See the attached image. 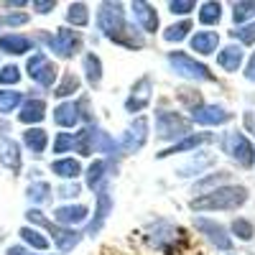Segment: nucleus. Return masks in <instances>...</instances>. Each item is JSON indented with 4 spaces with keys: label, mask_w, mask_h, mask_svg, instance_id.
Returning a JSON list of instances; mask_svg holds the SVG:
<instances>
[{
    "label": "nucleus",
    "mask_w": 255,
    "mask_h": 255,
    "mask_svg": "<svg viewBox=\"0 0 255 255\" xmlns=\"http://www.w3.org/2000/svg\"><path fill=\"white\" fill-rule=\"evenodd\" d=\"M49 171L61 181H74L77 176H82V163H79V158L64 156V158H54L49 163Z\"/></svg>",
    "instance_id": "26"
},
{
    "label": "nucleus",
    "mask_w": 255,
    "mask_h": 255,
    "mask_svg": "<svg viewBox=\"0 0 255 255\" xmlns=\"http://www.w3.org/2000/svg\"><path fill=\"white\" fill-rule=\"evenodd\" d=\"M82 72H84V79H87L90 90H97L102 84V59L95 54V51H87L82 56Z\"/></svg>",
    "instance_id": "27"
},
{
    "label": "nucleus",
    "mask_w": 255,
    "mask_h": 255,
    "mask_svg": "<svg viewBox=\"0 0 255 255\" xmlns=\"http://www.w3.org/2000/svg\"><path fill=\"white\" fill-rule=\"evenodd\" d=\"M79 194H82V184H77V181H64L61 186L54 189V197H59V199H77Z\"/></svg>",
    "instance_id": "42"
},
{
    "label": "nucleus",
    "mask_w": 255,
    "mask_h": 255,
    "mask_svg": "<svg viewBox=\"0 0 255 255\" xmlns=\"http://www.w3.org/2000/svg\"><path fill=\"white\" fill-rule=\"evenodd\" d=\"M250 199V191L243 184H225L209 194L194 197L189 202V209L202 215V212H238L240 207H245Z\"/></svg>",
    "instance_id": "2"
},
{
    "label": "nucleus",
    "mask_w": 255,
    "mask_h": 255,
    "mask_svg": "<svg viewBox=\"0 0 255 255\" xmlns=\"http://www.w3.org/2000/svg\"><path fill=\"white\" fill-rule=\"evenodd\" d=\"M230 238H238L243 243H250L255 238V225L248 217H235L230 222Z\"/></svg>",
    "instance_id": "36"
},
{
    "label": "nucleus",
    "mask_w": 255,
    "mask_h": 255,
    "mask_svg": "<svg viewBox=\"0 0 255 255\" xmlns=\"http://www.w3.org/2000/svg\"><path fill=\"white\" fill-rule=\"evenodd\" d=\"M23 100H26V95L20 90H3L0 87V115L8 118V115L18 113L20 105H23Z\"/></svg>",
    "instance_id": "32"
},
{
    "label": "nucleus",
    "mask_w": 255,
    "mask_h": 255,
    "mask_svg": "<svg viewBox=\"0 0 255 255\" xmlns=\"http://www.w3.org/2000/svg\"><path fill=\"white\" fill-rule=\"evenodd\" d=\"M215 163H217V158L212 156V153L197 151V153L189 156V161L184 166L176 168V176H181V179H186V176H204V171H207L209 166H215Z\"/></svg>",
    "instance_id": "22"
},
{
    "label": "nucleus",
    "mask_w": 255,
    "mask_h": 255,
    "mask_svg": "<svg viewBox=\"0 0 255 255\" xmlns=\"http://www.w3.org/2000/svg\"><path fill=\"white\" fill-rule=\"evenodd\" d=\"M18 235H20V243H23L26 248H33L36 253H46L51 248V240H49L46 232H41V230H36L31 225H23L18 230Z\"/></svg>",
    "instance_id": "28"
},
{
    "label": "nucleus",
    "mask_w": 255,
    "mask_h": 255,
    "mask_svg": "<svg viewBox=\"0 0 255 255\" xmlns=\"http://www.w3.org/2000/svg\"><path fill=\"white\" fill-rule=\"evenodd\" d=\"M26 74L28 79L41 90H54L56 87V79H59V67L49 59V54L44 49L33 51L26 59Z\"/></svg>",
    "instance_id": "8"
},
{
    "label": "nucleus",
    "mask_w": 255,
    "mask_h": 255,
    "mask_svg": "<svg viewBox=\"0 0 255 255\" xmlns=\"http://www.w3.org/2000/svg\"><path fill=\"white\" fill-rule=\"evenodd\" d=\"M189 46L191 51H197L199 56H209V54H217L220 51V33L217 31H197L189 36Z\"/></svg>",
    "instance_id": "23"
},
{
    "label": "nucleus",
    "mask_w": 255,
    "mask_h": 255,
    "mask_svg": "<svg viewBox=\"0 0 255 255\" xmlns=\"http://www.w3.org/2000/svg\"><path fill=\"white\" fill-rule=\"evenodd\" d=\"M113 174H115L113 163L108 158H97L87 166V171H84V184H87V189H92V191H100L102 186H108Z\"/></svg>",
    "instance_id": "20"
},
{
    "label": "nucleus",
    "mask_w": 255,
    "mask_h": 255,
    "mask_svg": "<svg viewBox=\"0 0 255 255\" xmlns=\"http://www.w3.org/2000/svg\"><path fill=\"white\" fill-rule=\"evenodd\" d=\"M72 151H74V133L59 130L54 135V143H51V153L56 158H64V153H72Z\"/></svg>",
    "instance_id": "39"
},
{
    "label": "nucleus",
    "mask_w": 255,
    "mask_h": 255,
    "mask_svg": "<svg viewBox=\"0 0 255 255\" xmlns=\"http://www.w3.org/2000/svg\"><path fill=\"white\" fill-rule=\"evenodd\" d=\"M38 255H49V253H38Z\"/></svg>",
    "instance_id": "47"
},
{
    "label": "nucleus",
    "mask_w": 255,
    "mask_h": 255,
    "mask_svg": "<svg viewBox=\"0 0 255 255\" xmlns=\"http://www.w3.org/2000/svg\"><path fill=\"white\" fill-rule=\"evenodd\" d=\"M5 255H31V253H28V248L23 243H18V245H8L5 248Z\"/></svg>",
    "instance_id": "46"
},
{
    "label": "nucleus",
    "mask_w": 255,
    "mask_h": 255,
    "mask_svg": "<svg viewBox=\"0 0 255 255\" xmlns=\"http://www.w3.org/2000/svg\"><path fill=\"white\" fill-rule=\"evenodd\" d=\"M31 20V15L26 10H3L0 13V31L8 28V31H15L20 26H26Z\"/></svg>",
    "instance_id": "37"
},
{
    "label": "nucleus",
    "mask_w": 255,
    "mask_h": 255,
    "mask_svg": "<svg viewBox=\"0 0 255 255\" xmlns=\"http://www.w3.org/2000/svg\"><path fill=\"white\" fill-rule=\"evenodd\" d=\"M31 51H38L33 36L20 31H3L0 33V54L5 56H26Z\"/></svg>",
    "instance_id": "14"
},
{
    "label": "nucleus",
    "mask_w": 255,
    "mask_h": 255,
    "mask_svg": "<svg viewBox=\"0 0 255 255\" xmlns=\"http://www.w3.org/2000/svg\"><path fill=\"white\" fill-rule=\"evenodd\" d=\"M194 227L199 230V235H204L217 250H225V253L232 250L230 230H227L225 225H220L217 220H212V217H194Z\"/></svg>",
    "instance_id": "12"
},
{
    "label": "nucleus",
    "mask_w": 255,
    "mask_h": 255,
    "mask_svg": "<svg viewBox=\"0 0 255 255\" xmlns=\"http://www.w3.org/2000/svg\"><path fill=\"white\" fill-rule=\"evenodd\" d=\"M54 222L61 225V227H72L77 230V225H84V222H90V207H84V204H61L54 209Z\"/></svg>",
    "instance_id": "19"
},
{
    "label": "nucleus",
    "mask_w": 255,
    "mask_h": 255,
    "mask_svg": "<svg viewBox=\"0 0 255 255\" xmlns=\"http://www.w3.org/2000/svg\"><path fill=\"white\" fill-rule=\"evenodd\" d=\"M168 10H171L174 15H189L191 10H197V3L194 0H171V3H168Z\"/></svg>",
    "instance_id": "43"
},
{
    "label": "nucleus",
    "mask_w": 255,
    "mask_h": 255,
    "mask_svg": "<svg viewBox=\"0 0 255 255\" xmlns=\"http://www.w3.org/2000/svg\"><path fill=\"white\" fill-rule=\"evenodd\" d=\"M243 61H245V51H243L240 44H227L217 54V67L227 74H235L243 67Z\"/></svg>",
    "instance_id": "25"
},
{
    "label": "nucleus",
    "mask_w": 255,
    "mask_h": 255,
    "mask_svg": "<svg viewBox=\"0 0 255 255\" xmlns=\"http://www.w3.org/2000/svg\"><path fill=\"white\" fill-rule=\"evenodd\" d=\"M97 28L108 41H113V44H118L123 49L138 51V49L145 46L143 33L133 23H128L123 3H100V8H97Z\"/></svg>",
    "instance_id": "1"
},
{
    "label": "nucleus",
    "mask_w": 255,
    "mask_h": 255,
    "mask_svg": "<svg viewBox=\"0 0 255 255\" xmlns=\"http://www.w3.org/2000/svg\"><path fill=\"white\" fill-rule=\"evenodd\" d=\"M197 15H199V23L202 26H217L222 20V3L217 0H207L197 8Z\"/></svg>",
    "instance_id": "34"
},
{
    "label": "nucleus",
    "mask_w": 255,
    "mask_h": 255,
    "mask_svg": "<svg viewBox=\"0 0 255 255\" xmlns=\"http://www.w3.org/2000/svg\"><path fill=\"white\" fill-rule=\"evenodd\" d=\"M230 36L235 38L240 46H253L255 44V20L253 23H245V26H238L235 31H230Z\"/></svg>",
    "instance_id": "41"
},
{
    "label": "nucleus",
    "mask_w": 255,
    "mask_h": 255,
    "mask_svg": "<svg viewBox=\"0 0 255 255\" xmlns=\"http://www.w3.org/2000/svg\"><path fill=\"white\" fill-rule=\"evenodd\" d=\"M20 145H23L33 158H38V156H44L46 148H49V133L44 128H26L23 135H20Z\"/></svg>",
    "instance_id": "24"
},
{
    "label": "nucleus",
    "mask_w": 255,
    "mask_h": 255,
    "mask_svg": "<svg viewBox=\"0 0 255 255\" xmlns=\"http://www.w3.org/2000/svg\"><path fill=\"white\" fill-rule=\"evenodd\" d=\"M145 240L163 255H179V250L186 245V230L168 220H153L145 227Z\"/></svg>",
    "instance_id": "3"
},
{
    "label": "nucleus",
    "mask_w": 255,
    "mask_h": 255,
    "mask_svg": "<svg viewBox=\"0 0 255 255\" xmlns=\"http://www.w3.org/2000/svg\"><path fill=\"white\" fill-rule=\"evenodd\" d=\"M20 79H23V72H20V67H15V64H5V67H0V87L3 90H15Z\"/></svg>",
    "instance_id": "40"
},
{
    "label": "nucleus",
    "mask_w": 255,
    "mask_h": 255,
    "mask_svg": "<svg viewBox=\"0 0 255 255\" xmlns=\"http://www.w3.org/2000/svg\"><path fill=\"white\" fill-rule=\"evenodd\" d=\"M64 18H67L69 28H87L90 26V5L87 3H69Z\"/></svg>",
    "instance_id": "31"
},
{
    "label": "nucleus",
    "mask_w": 255,
    "mask_h": 255,
    "mask_svg": "<svg viewBox=\"0 0 255 255\" xmlns=\"http://www.w3.org/2000/svg\"><path fill=\"white\" fill-rule=\"evenodd\" d=\"M156 138L158 140H168V143H176L186 135H191V118H184L176 110H163L158 108L156 115Z\"/></svg>",
    "instance_id": "6"
},
{
    "label": "nucleus",
    "mask_w": 255,
    "mask_h": 255,
    "mask_svg": "<svg viewBox=\"0 0 255 255\" xmlns=\"http://www.w3.org/2000/svg\"><path fill=\"white\" fill-rule=\"evenodd\" d=\"M51 197H54V189H51V184L44 181V179H36V181H31V184L26 186V199H28L36 209H38L41 204L51 202Z\"/></svg>",
    "instance_id": "30"
},
{
    "label": "nucleus",
    "mask_w": 255,
    "mask_h": 255,
    "mask_svg": "<svg viewBox=\"0 0 255 255\" xmlns=\"http://www.w3.org/2000/svg\"><path fill=\"white\" fill-rule=\"evenodd\" d=\"M166 64H168V69H171L176 77H181V79H189V82H215L217 77L209 72V67L207 64H202V61H197L191 54H186V51H168L166 54Z\"/></svg>",
    "instance_id": "5"
},
{
    "label": "nucleus",
    "mask_w": 255,
    "mask_h": 255,
    "mask_svg": "<svg viewBox=\"0 0 255 255\" xmlns=\"http://www.w3.org/2000/svg\"><path fill=\"white\" fill-rule=\"evenodd\" d=\"M130 18H133V26L140 33H156L158 31V13L151 3H145V0L130 3Z\"/></svg>",
    "instance_id": "17"
},
{
    "label": "nucleus",
    "mask_w": 255,
    "mask_h": 255,
    "mask_svg": "<svg viewBox=\"0 0 255 255\" xmlns=\"http://www.w3.org/2000/svg\"><path fill=\"white\" fill-rule=\"evenodd\" d=\"M232 20H235L238 26L253 23L255 20V0H240V3L232 5Z\"/></svg>",
    "instance_id": "38"
},
{
    "label": "nucleus",
    "mask_w": 255,
    "mask_h": 255,
    "mask_svg": "<svg viewBox=\"0 0 255 255\" xmlns=\"http://www.w3.org/2000/svg\"><path fill=\"white\" fill-rule=\"evenodd\" d=\"M79 87H82V79H79L74 72H64V74H61V79L56 82V87H54V97H59V100L64 102L67 97L77 95V92H79Z\"/></svg>",
    "instance_id": "33"
},
{
    "label": "nucleus",
    "mask_w": 255,
    "mask_h": 255,
    "mask_svg": "<svg viewBox=\"0 0 255 255\" xmlns=\"http://www.w3.org/2000/svg\"><path fill=\"white\" fill-rule=\"evenodd\" d=\"M220 148H222V153H227L240 168H245V171H250V168L255 166V145L245 133H240V130L222 133L220 135Z\"/></svg>",
    "instance_id": "7"
},
{
    "label": "nucleus",
    "mask_w": 255,
    "mask_h": 255,
    "mask_svg": "<svg viewBox=\"0 0 255 255\" xmlns=\"http://www.w3.org/2000/svg\"><path fill=\"white\" fill-rule=\"evenodd\" d=\"M31 8H33V13H38V15H49V13L56 8V0H33Z\"/></svg>",
    "instance_id": "44"
},
{
    "label": "nucleus",
    "mask_w": 255,
    "mask_h": 255,
    "mask_svg": "<svg viewBox=\"0 0 255 255\" xmlns=\"http://www.w3.org/2000/svg\"><path fill=\"white\" fill-rule=\"evenodd\" d=\"M148 135H151V123H148L145 115H138L125 128V133L118 138V148L123 151V156H133L148 143Z\"/></svg>",
    "instance_id": "9"
},
{
    "label": "nucleus",
    "mask_w": 255,
    "mask_h": 255,
    "mask_svg": "<svg viewBox=\"0 0 255 255\" xmlns=\"http://www.w3.org/2000/svg\"><path fill=\"white\" fill-rule=\"evenodd\" d=\"M209 140H212L209 133H191V135H186V138L171 143L168 148H163L156 158H168V156H176V153H197L199 145H204V143H209Z\"/></svg>",
    "instance_id": "21"
},
{
    "label": "nucleus",
    "mask_w": 255,
    "mask_h": 255,
    "mask_svg": "<svg viewBox=\"0 0 255 255\" xmlns=\"http://www.w3.org/2000/svg\"><path fill=\"white\" fill-rule=\"evenodd\" d=\"M0 166L5 171H10L13 176H18L23 171V145L10 135L0 138Z\"/></svg>",
    "instance_id": "15"
},
{
    "label": "nucleus",
    "mask_w": 255,
    "mask_h": 255,
    "mask_svg": "<svg viewBox=\"0 0 255 255\" xmlns=\"http://www.w3.org/2000/svg\"><path fill=\"white\" fill-rule=\"evenodd\" d=\"M232 118H235V115H232L227 108H222V105H217V102H202L199 108L191 110V123H199L204 128L227 125Z\"/></svg>",
    "instance_id": "13"
},
{
    "label": "nucleus",
    "mask_w": 255,
    "mask_h": 255,
    "mask_svg": "<svg viewBox=\"0 0 255 255\" xmlns=\"http://www.w3.org/2000/svg\"><path fill=\"white\" fill-rule=\"evenodd\" d=\"M243 74H245V79H248V82H253V84H255V54H250V56H248V64H245V72H243Z\"/></svg>",
    "instance_id": "45"
},
{
    "label": "nucleus",
    "mask_w": 255,
    "mask_h": 255,
    "mask_svg": "<svg viewBox=\"0 0 255 255\" xmlns=\"http://www.w3.org/2000/svg\"><path fill=\"white\" fill-rule=\"evenodd\" d=\"M153 90H156V82L151 74H143L133 82L130 87V95L125 97V113H130L133 118H138L143 110L151 108L153 102Z\"/></svg>",
    "instance_id": "10"
},
{
    "label": "nucleus",
    "mask_w": 255,
    "mask_h": 255,
    "mask_svg": "<svg viewBox=\"0 0 255 255\" xmlns=\"http://www.w3.org/2000/svg\"><path fill=\"white\" fill-rule=\"evenodd\" d=\"M46 113H49V105L44 97H26L15 118L26 128H41V123L46 120Z\"/></svg>",
    "instance_id": "16"
},
{
    "label": "nucleus",
    "mask_w": 255,
    "mask_h": 255,
    "mask_svg": "<svg viewBox=\"0 0 255 255\" xmlns=\"http://www.w3.org/2000/svg\"><path fill=\"white\" fill-rule=\"evenodd\" d=\"M33 41H36V46L44 44L46 51H51V54L59 56V59H74V56L82 51V46H84L82 31H74V28H69V26H61V28H56L54 33H51V31H38V33L33 36Z\"/></svg>",
    "instance_id": "4"
},
{
    "label": "nucleus",
    "mask_w": 255,
    "mask_h": 255,
    "mask_svg": "<svg viewBox=\"0 0 255 255\" xmlns=\"http://www.w3.org/2000/svg\"><path fill=\"white\" fill-rule=\"evenodd\" d=\"M225 184H232L230 181V171H215V174H204L199 181H194V186H191V191H194L197 197L202 194H209V191H215Z\"/></svg>",
    "instance_id": "29"
},
{
    "label": "nucleus",
    "mask_w": 255,
    "mask_h": 255,
    "mask_svg": "<svg viewBox=\"0 0 255 255\" xmlns=\"http://www.w3.org/2000/svg\"><path fill=\"white\" fill-rule=\"evenodd\" d=\"M51 118H54V123L61 128V130H69V128H77L84 120V113H82L79 100H64V102H59L54 108Z\"/></svg>",
    "instance_id": "18"
},
{
    "label": "nucleus",
    "mask_w": 255,
    "mask_h": 255,
    "mask_svg": "<svg viewBox=\"0 0 255 255\" xmlns=\"http://www.w3.org/2000/svg\"><path fill=\"white\" fill-rule=\"evenodd\" d=\"M191 28H194V26H191L189 18L179 20V23H171L168 28H163V41H166V44H181L184 38H189Z\"/></svg>",
    "instance_id": "35"
},
{
    "label": "nucleus",
    "mask_w": 255,
    "mask_h": 255,
    "mask_svg": "<svg viewBox=\"0 0 255 255\" xmlns=\"http://www.w3.org/2000/svg\"><path fill=\"white\" fill-rule=\"evenodd\" d=\"M113 207H115V199H113V194H110V184H108V186H102L100 191H95V215L90 217L84 235H90V238L100 235L102 227H105V222L110 220Z\"/></svg>",
    "instance_id": "11"
}]
</instances>
